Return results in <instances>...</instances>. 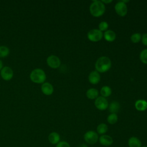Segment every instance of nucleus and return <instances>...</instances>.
<instances>
[{
  "label": "nucleus",
  "mask_w": 147,
  "mask_h": 147,
  "mask_svg": "<svg viewBox=\"0 0 147 147\" xmlns=\"http://www.w3.org/2000/svg\"><path fill=\"white\" fill-rule=\"evenodd\" d=\"M95 67L96 71L99 73L106 72L111 67V60L107 56H101L97 59Z\"/></svg>",
  "instance_id": "nucleus-1"
},
{
  "label": "nucleus",
  "mask_w": 147,
  "mask_h": 147,
  "mask_svg": "<svg viewBox=\"0 0 147 147\" xmlns=\"http://www.w3.org/2000/svg\"><path fill=\"white\" fill-rule=\"evenodd\" d=\"M105 5L101 1H94L90 6V12L95 17H99L104 14Z\"/></svg>",
  "instance_id": "nucleus-2"
},
{
  "label": "nucleus",
  "mask_w": 147,
  "mask_h": 147,
  "mask_svg": "<svg viewBox=\"0 0 147 147\" xmlns=\"http://www.w3.org/2000/svg\"><path fill=\"white\" fill-rule=\"evenodd\" d=\"M30 78V80L35 83H42L46 79V74L42 69L36 68L31 72Z\"/></svg>",
  "instance_id": "nucleus-3"
},
{
  "label": "nucleus",
  "mask_w": 147,
  "mask_h": 147,
  "mask_svg": "<svg viewBox=\"0 0 147 147\" xmlns=\"http://www.w3.org/2000/svg\"><path fill=\"white\" fill-rule=\"evenodd\" d=\"M103 32L97 29L90 30L87 33L88 39L92 42H98L103 38Z\"/></svg>",
  "instance_id": "nucleus-4"
},
{
  "label": "nucleus",
  "mask_w": 147,
  "mask_h": 147,
  "mask_svg": "<svg viewBox=\"0 0 147 147\" xmlns=\"http://www.w3.org/2000/svg\"><path fill=\"white\" fill-rule=\"evenodd\" d=\"M84 139L85 141L91 145L95 144L98 139L99 137L98 133L92 130H90L87 131L84 135Z\"/></svg>",
  "instance_id": "nucleus-5"
},
{
  "label": "nucleus",
  "mask_w": 147,
  "mask_h": 147,
  "mask_svg": "<svg viewBox=\"0 0 147 147\" xmlns=\"http://www.w3.org/2000/svg\"><path fill=\"white\" fill-rule=\"evenodd\" d=\"M116 13L121 16L124 17L127 13V7L126 3L122 2V1L118 2L114 7Z\"/></svg>",
  "instance_id": "nucleus-6"
},
{
  "label": "nucleus",
  "mask_w": 147,
  "mask_h": 147,
  "mask_svg": "<svg viewBox=\"0 0 147 147\" xmlns=\"http://www.w3.org/2000/svg\"><path fill=\"white\" fill-rule=\"evenodd\" d=\"M94 105L96 109L101 111L106 110L109 107V103L107 99L103 96H98L95 99Z\"/></svg>",
  "instance_id": "nucleus-7"
},
{
  "label": "nucleus",
  "mask_w": 147,
  "mask_h": 147,
  "mask_svg": "<svg viewBox=\"0 0 147 147\" xmlns=\"http://www.w3.org/2000/svg\"><path fill=\"white\" fill-rule=\"evenodd\" d=\"M47 63L51 68H57L60 65L61 61L57 56L52 55L47 57Z\"/></svg>",
  "instance_id": "nucleus-8"
},
{
  "label": "nucleus",
  "mask_w": 147,
  "mask_h": 147,
  "mask_svg": "<svg viewBox=\"0 0 147 147\" xmlns=\"http://www.w3.org/2000/svg\"><path fill=\"white\" fill-rule=\"evenodd\" d=\"M0 74L3 80H9L13 76V71L10 67L5 66L1 69Z\"/></svg>",
  "instance_id": "nucleus-9"
},
{
  "label": "nucleus",
  "mask_w": 147,
  "mask_h": 147,
  "mask_svg": "<svg viewBox=\"0 0 147 147\" xmlns=\"http://www.w3.org/2000/svg\"><path fill=\"white\" fill-rule=\"evenodd\" d=\"M89 82L92 84H98L100 80V75L96 71H91L88 77Z\"/></svg>",
  "instance_id": "nucleus-10"
},
{
  "label": "nucleus",
  "mask_w": 147,
  "mask_h": 147,
  "mask_svg": "<svg viewBox=\"0 0 147 147\" xmlns=\"http://www.w3.org/2000/svg\"><path fill=\"white\" fill-rule=\"evenodd\" d=\"M99 142L102 145L106 146H110L113 142V138L109 135H105V134L102 135L99 137Z\"/></svg>",
  "instance_id": "nucleus-11"
},
{
  "label": "nucleus",
  "mask_w": 147,
  "mask_h": 147,
  "mask_svg": "<svg viewBox=\"0 0 147 147\" xmlns=\"http://www.w3.org/2000/svg\"><path fill=\"white\" fill-rule=\"evenodd\" d=\"M41 91L45 95H50L52 94L53 92V87L48 82L43 83L41 86Z\"/></svg>",
  "instance_id": "nucleus-12"
},
{
  "label": "nucleus",
  "mask_w": 147,
  "mask_h": 147,
  "mask_svg": "<svg viewBox=\"0 0 147 147\" xmlns=\"http://www.w3.org/2000/svg\"><path fill=\"white\" fill-rule=\"evenodd\" d=\"M135 107L137 110L144 111L147 109V101L144 99H138L135 103Z\"/></svg>",
  "instance_id": "nucleus-13"
},
{
  "label": "nucleus",
  "mask_w": 147,
  "mask_h": 147,
  "mask_svg": "<svg viewBox=\"0 0 147 147\" xmlns=\"http://www.w3.org/2000/svg\"><path fill=\"white\" fill-rule=\"evenodd\" d=\"M103 37L105 40L108 42H113L116 38L115 33L111 30H107L103 34Z\"/></svg>",
  "instance_id": "nucleus-14"
},
{
  "label": "nucleus",
  "mask_w": 147,
  "mask_h": 147,
  "mask_svg": "<svg viewBox=\"0 0 147 147\" xmlns=\"http://www.w3.org/2000/svg\"><path fill=\"white\" fill-rule=\"evenodd\" d=\"M99 92L96 88H91L86 92V96L90 99H96L98 97Z\"/></svg>",
  "instance_id": "nucleus-15"
},
{
  "label": "nucleus",
  "mask_w": 147,
  "mask_h": 147,
  "mask_svg": "<svg viewBox=\"0 0 147 147\" xmlns=\"http://www.w3.org/2000/svg\"><path fill=\"white\" fill-rule=\"evenodd\" d=\"M128 145L129 147H141V141L136 137H131L128 140Z\"/></svg>",
  "instance_id": "nucleus-16"
},
{
  "label": "nucleus",
  "mask_w": 147,
  "mask_h": 147,
  "mask_svg": "<svg viewBox=\"0 0 147 147\" xmlns=\"http://www.w3.org/2000/svg\"><path fill=\"white\" fill-rule=\"evenodd\" d=\"M60 136L56 132H52L48 136L49 141L52 144H57L60 141Z\"/></svg>",
  "instance_id": "nucleus-17"
},
{
  "label": "nucleus",
  "mask_w": 147,
  "mask_h": 147,
  "mask_svg": "<svg viewBox=\"0 0 147 147\" xmlns=\"http://www.w3.org/2000/svg\"><path fill=\"white\" fill-rule=\"evenodd\" d=\"M119 109H120V105L119 102L117 101H113L109 105V111L111 113L116 114L119 111Z\"/></svg>",
  "instance_id": "nucleus-18"
},
{
  "label": "nucleus",
  "mask_w": 147,
  "mask_h": 147,
  "mask_svg": "<svg viewBox=\"0 0 147 147\" xmlns=\"http://www.w3.org/2000/svg\"><path fill=\"white\" fill-rule=\"evenodd\" d=\"M100 94L102 95V96L106 98L109 96L111 94V88L108 86H103L100 89Z\"/></svg>",
  "instance_id": "nucleus-19"
},
{
  "label": "nucleus",
  "mask_w": 147,
  "mask_h": 147,
  "mask_svg": "<svg viewBox=\"0 0 147 147\" xmlns=\"http://www.w3.org/2000/svg\"><path fill=\"white\" fill-rule=\"evenodd\" d=\"M96 130L98 134H104L108 130V126L105 123H100L99 124L96 128Z\"/></svg>",
  "instance_id": "nucleus-20"
},
{
  "label": "nucleus",
  "mask_w": 147,
  "mask_h": 147,
  "mask_svg": "<svg viewBox=\"0 0 147 147\" xmlns=\"http://www.w3.org/2000/svg\"><path fill=\"white\" fill-rule=\"evenodd\" d=\"M107 121L108 123H109L111 125L115 124L118 121V115H117V114L111 113L107 117Z\"/></svg>",
  "instance_id": "nucleus-21"
},
{
  "label": "nucleus",
  "mask_w": 147,
  "mask_h": 147,
  "mask_svg": "<svg viewBox=\"0 0 147 147\" xmlns=\"http://www.w3.org/2000/svg\"><path fill=\"white\" fill-rule=\"evenodd\" d=\"M10 52V50L6 46H0V57H6Z\"/></svg>",
  "instance_id": "nucleus-22"
},
{
  "label": "nucleus",
  "mask_w": 147,
  "mask_h": 147,
  "mask_svg": "<svg viewBox=\"0 0 147 147\" xmlns=\"http://www.w3.org/2000/svg\"><path fill=\"white\" fill-rule=\"evenodd\" d=\"M140 59L142 63L147 64V49H144L141 52Z\"/></svg>",
  "instance_id": "nucleus-23"
},
{
  "label": "nucleus",
  "mask_w": 147,
  "mask_h": 147,
  "mask_svg": "<svg viewBox=\"0 0 147 147\" xmlns=\"http://www.w3.org/2000/svg\"><path fill=\"white\" fill-rule=\"evenodd\" d=\"M141 34L139 33H136L133 34L130 37V40L133 43H138L141 40Z\"/></svg>",
  "instance_id": "nucleus-24"
},
{
  "label": "nucleus",
  "mask_w": 147,
  "mask_h": 147,
  "mask_svg": "<svg viewBox=\"0 0 147 147\" xmlns=\"http://www.w3.org/2000/svg\"><path fill=\"white\" fill-rule=\"evenodd\" d=\"M109 27V24L106 21H101L99 25H98V28H99V30H100L101 32L103 31H106L107 29H108Z\"/></svg>",
  "instance_id": "nucleus-25"
},
{
  "label": "nucleus",
  "mask_w": 147,
  "mask_h": 147,
  "mask_svg": "<svg viewBox=\"0 0 147 147\" xmlns=\"http://www.w3.org/2000/svg\"><path fill=\"white\" fill-rule=\"evenodd\" d=\"M56 147H71L69 144L66 141H60L57 144Z\"/></svg>",
  "instance_id": "nucleus-26"
},
{
  "label": "nucleus",
  "mask_w": 147,
  "mask_h": 147,
  "mask_svg": "<svg viewBox=\"0 0 147 147\" xmlns=\"http://www.w3.org/2000/svg\"><path fill=\"white\" fill-rule=\"evenodd\" d=\"M141 41L144 45L147 46V33H144L142 34L141 36Z\"/></svg>",
  "instance_id": "nucleus-27"
},
{
  "label": "nucleus",
  "mask_w": 147,
  "mask_h": 147,
  "mask_svg": "<svg viewBox=\"0 0 147 147\" xmlns=\"http://www.w3.org/2000/svg\"><path fill=\"white\" fill-rule=\"evenodd\" d=\"M101 1H102V3H103L104 4H105V3H111L113 1H112V0H102Z\"/></svg>",
  "instance_id": "nucleus-28"
},
{
  "label": "nucleus",
  "mask_w": 147,
  "mask_h": 147,
  "mask_svg": "<svg viewBox=\"0 0 147 147\" xmlns=\"http://www.w3.org/2000/svg\"><path fill=\"white\" fill-rule=\"evenodd\" d=\"M79 147H88V146H87V145H86V144H82L81 145H80Z\"/></svg>",
  "instance_id": "nucleus-29"
},
{
  "label": "nucleus",
  "mask_w": 147,
  "mask_h": 147,
  "mask_svg": "<svg viewBox=\"0 0 147 147\" xmlns=\"http://www.w3.org/2000/svg\"><path fill=\"white\" fill-rule=\"evenodd\" d=\"M2 68V61L0 60V71Z\"/></svg>",
  "instance_id": "nucleus-30"
},
{
  "label": "nucleus",
  "mask_w": 147,
  "mask_h": 147,
  "mask_svg": "<svg viewBox=\"0 0 147 147\" xmlns=\"http://www.w3.org/2000/svg\"><path fill=\"white\" fill-rule=\"evenodd\" d=\"M142 147H147V146H142Z\"/></svg>",
  "instance_id": "nucleus-31"
}]
</instances>
